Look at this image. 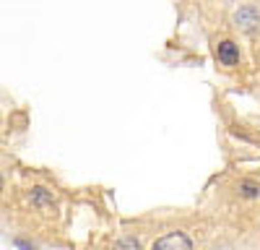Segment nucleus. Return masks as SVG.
Wrapping results in <instances>:
<instances>
[{
    "label": "nucleus",
    "mask_w": 260,
    "mask_h": 250,
    "mask_svg": "<svg viewBox=\"0 0 260 250\" xmlns=\"http://www.w3.org/2000/svg\"><path fill=\"white\" fill-rule=\"evenodd\" d=\"M151 250H192V240L187 232H167L154 242Z\"/></svg>",
    "instance_id": "obj_1"
},
{
    "label": "nucleus",
    "mask_w": 260,
    "mask_h": 250,
    "mask_svg": "<svg viewBox=\"0 0 260 250\" xmlns=\"http://www.w3.org/2000/svg\"><path fill=\"white\" fill-rule=\"evenodd\" d=\"M29 201L45 214H55V196L47 191V188H34L29 193Z\"/></svg>",
    "instance_id": "obj_2"
},
{
    "label": "nucleus",
    "mask_w": 260,
    "mask_h": 250,
    "mask_svg": "<svg viewBox=\"0 0 260 250\" xmlns=\"http://www.w3.org/2000/svg\"><path fill=\"white\" fill-rule=\"evenodd\" d=\"M216 55H219V60L224 66H237V60H240V50H237V45L232 39H224L221 45L216 47Z\"/></svg>",
    "instance_id": "obj_3"
},
{
    "label": "nucleus",
    "mask_w": 260,
    "mask_h": 250,
    "mask_svg": "<svg viewBox=\"0 0 260 250\" xmlns=\"http://www.w3.org/2000/svg\"><path fill=\"white\" fill-rule=\"evenodd\" d=\"M234 18H237V24H240L242 29H250V26H255V24H257V11L247 6V8H240V11H237V16H234Z\"/></svg>",
    "instance_id": "obj_4"
},
{
    "label": "nucleus",
    "mask_w": 260,
    "mask_h": 250,
    "mask_svg": "<svg viewBox=\"0 0 260 250\" xmlns=\"http://www.w3.org/2000/svg\"><path fill=\"white\" fill-rule=\"evenodd\" d=\"M237 193L242 198H257L260 196V185L255 180H240L237 182Z\"/></svg>",
    "instance_id": "obj_5"
},
{
    "label": "nucleus",
    "mask_w": 260,
    "mask_h": 250,
    "mask_svg": "<svg viewBox=\"0 0 260 250\" xmlns=\"http://www.w3.org/2000/svg\"><path fill=\"white\" fill-rule=\"evenodd\" d=\"M115 250H141V245L136 237H122V240H117Z\"/></svg>",
    "instance_id": "obj_6"
},
{
    "label": "nucleus",
    "mask_w": 260,
    "mask_h": 250,
    "mask_svg": "<svg viewBox=\"0 0 260 250\" xmlns=\"http://www.w3.org/2000/svg\"><path fill=\"white\" fill-rule=\"evenodd\" d=\"M16 247H18V250H34V247H31V245H26L24 240H16Z\"/></svg>",
    "instance_id": "obj_7"
},
{
    "label": "nucleus",
    "mask_w": 260,
    "mask_h": 250,
    "mask_svg": "<svg viewBox=\"0 0 260 250\" xmlns=\"http://www.w3.org/2000/svg\"><path fill=\"white\" fill-rule=\"evenodd\" d=\"M0 191H3V177H0Z\"/></svg>",
    "instance_id": "obj_8"
}]
</instances>
